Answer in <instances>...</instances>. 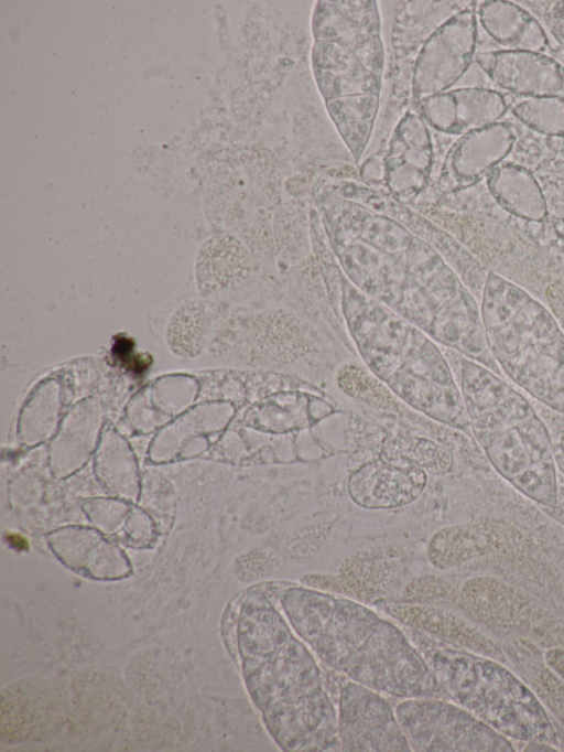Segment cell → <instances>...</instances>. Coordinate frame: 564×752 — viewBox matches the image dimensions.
I'll return each mask as SVG.
<instances>
[{
  "label": "cell",
  "mask_w": 564,
  "mask_h": 752,
  "mask_svg": "<svg viewBox=\"0 0 564 752\" xmlns=\"http://www.w3.org/2000/svg\"><path fill=\"white\" fill-rule=\"evenodd\" d=\"M390 561L379 551H359L349 556L337 574L346 595L362 600L373 598L392 568Z\"/></svg>",
  "instance_id": "obj_18"
},
{
  "label": "cell",
  "mask_w": 564,
  "mask_h": 752,
  "mask_svg": "<svg viewBox=\"0 0 564 752\" xmlns=\"http://www.w3.org/2000/svg\"><path fill=\"white\" fill-rule=\"evenodd\" d=\"M369 368L417 410L460 430L470 429L462 393L434 343L394 318L373 325L347 320Z\"/></svg>",
  "instance_id": "obj_6"
},
{
  "label": "cell",
  "mask_w": 564,
  "mask_h": 752,
  "mask_svg": "<svg viewBox=\"0 0 564 752\" xmlns=\"http://www.w3.org/2000/svg\"><path fill=\"white\" fill-rule=\"evenodd\" d=\"M383 455L409 460L433 474H444L453 465V455L448 450L425 439L394 440L384 449Z\"/></svg>",
  "instance_id": "obj_20"
},
{
  "label": "cell",
  "mask_w": 564,
  "mask_h": 752,
  "mask_svg": "<svg viewBox=\"0 0 564 752\" xmlns=\"http://www.w3.org/2000/svg\"><path fill=\"white\" fill-rule=\"evenodd\" d=\"M367 686L345 678L337 694V729L344 752H409L391 705Z\"/></svg>",
  "instance_id": "obj_8"
},
{
  "label": "cell",
  "mask_w": 564,
  "mask_h": 752,
  "mask_svg": "<svg viewBox=\"0 0 564 752\" xmlns=\"http://www.w3.org/2000/svg\"><path fill=\"white\" fill-rule=\"evenodd\" d=\"M476 35L477 19L470 8L456 13L432 36L420 66L423 95L448 88L465 73L475 55Z\"/></svg>",
  "instance_id": "obj_11"
},
{
  "label": "cell",
  "mask_w": 564,
  "mask_h": 752,
  "mask_svg": "<svg viewBox=\"0 0 564 752\" xmlns=\"http://www.w3.org/2000/svg\"><path fill=\"white\" fill-rule=\"evenodd\" d=\"M279 603L310 649L350 680L403 699L445 695L403 629L366 605L292 582Z\"/></svg>",
  "instance_id": "obj_2"
},
{
  "label": "cell",
  "mask_w": 564,
  "mask_h": 752,
  "mask_svg": "<svg viewBox=\"0 0 564 752\" xmlns=\"http://www.w3.org/2000/svg\"><path fill=\"white\" fill-rule=\"evenodd\" d=\"M394 712L411 751H512L500 732L441 698H406Z\"/></svg>",
  "instance_id": "obj_7"
},
{
  "label": "cell",
  "mask_w": 564,
  "mask_h": 752,
  "mask_svg": "<svg viewBox=\"0 0 564 752\" xmlns=\"http://www.w3.org/2000/svg\"><path fill=\"white\" fill-rule=\"evenodd\" d=\"M212 324V310L204 301H188L171 316L166 340L175 354L194 356L203 348Z\"/></svg>",
  "instance_id": "obj_17"
},
{
  "label": "cell",
  "mask_w": 564,
  "mask_h": 752,
  "mask_svg": "<svg viewBox=\"0 0 564 752\" xmlns=\"http://www.w3.org/2000/svg\"><path fill=\"white\" fill-rule=\"evenodd\" d=\"M511 112L542 135L564 137V97L524 98L511 104Z\"/></svg>",
  "instance_id": "obj_19"
},
{
  "label": "cell",
  "mask_w": 564,
  "mask_h": 752,
  "mask_svg": "<svg viewBox=\"0 0 564 752\" xmlns=\"http://www.w3.org/2000/svg\"><path fill=\"white\" fill-rule=\"evenodd\" d=\"M476 61L494 83L510 94L564 97V66L546 54L499 50L479 52Z\"/></svg>",
  "instance_id": "obj_10"
},
{
  "label": "cell",
  "mask_w": 564,
  "mask_h": 752,
  "mask_svg": "<svg viewBox=\"0 0 564 752\" xmlns=\"http://www.w3.org/2000/svg\"><path fill=\"white\" fill-rule=\"evenodd\" d=\"M441 689L449 699L503 735L523 741H553L549 718L529 688L488 658L448 645L444 640L402 625Z\"/></svg>",
  "instance_id": "obj_5"
},
{
  "label": "cell",
  "mask_w": 564,
  "mask_h": 752,
  "mask_svg": "<svg viewBox=\"0 0 564 752\" xmlns=\"http://www.w3.org/2000/svg\"><path fill=\"white\" fill-rule=\"evenodd\" d=\"M481 321L496 363L532 397L564 413V333L525 290L489 272Z\"/></svg>",
  "instance_id": "obj_4"
},
{
  "label": "cell",
  "mask_w": 564,
  "mask_h": 752,
  "mask_svg": "<svg viewBox=\"0 0 564 752\" xmlns=\"http://www.w3.org/2000/svg\"><path fill=\"white\" fill-rule=\"evenodd\" d=\"M484 30L507 50L545 54L550 49L546 33L538 20L510 1H484L478 7Z\"/></svg>",
  "instance_id": "obj_15"
},
{
  "label": "cell",
  "mask_w": 564,
  "mask_h": 752,
  "mask_svg": "<svg viewBox=\"0 0 564 752\" xmlns=\"http://www.w3.org/2000/svg\"><path fill=\"white\" fill-rule=\"evenodd\" d=\"M250 275V259L234 238L217 236L206 240L196 260L197 288L204 296L227 293Z\"/></svg>",
  "instance_id": "obj_14"
},
{
  "label": "cell",
  "mask_w": 564,
  "mask_h": 752,
  "mask_svg": "<svg viewBox=\"0 0 564 752\" xmlns=\"http://www.w3.org/2000/svg\"><path fill=\"white\" fill-rule=\"evenodd\" d=\"M460 393L470 430L494 469L520 493L557 503L551 436L530 402L487 367L464 359Z\"/></svg>",
  "instance_id": "obj_3"
},
{
  "label": "cell",
  "mask_w": 564,
  "mask_h": 752,
  "mask_svg": "<svg viewBox=\"0 0 564 752\" xmlns=\"http://www.w3.org/2000/svg\"><path fill=\"white\" fill-rule=\"evenodd\" d=\"M516 140V128L501 121L464 135L446 158L442 182L449 191L475 184L500 164Z\"/></svg>",
  "instance_id": "obj_12"
},
{
  "label": "cell",
  "mask_w": 564,
  "mask_h": 752,
  "mask_svg": "<svg viewBox=\"0 0 564 752\" xmlns=\"http://www.w3.org/2000/svg\"><path fill=\"white\" fill-rule=\"evenodd\" d=\"M279 581L247 590L237 643L249 695L283 751H341L337 710L310 647L276 608Z\"/></svg>",
  "instance_id": "obj_1"
},
{
  "label": "cell",
  "mask_w": 564,
  "mask_h": 752,
  "mask_svg": "<svg viewBox=\"0 0 564 752\" xmlns=\"http://www.w3.org/2000/svg\"><path fill=\"white\" fill-rule=\"evenodd\" d=\"M551 441L555 464L564 475V430L555 432Z\"/></svg>",
  "instance_id": "obj_22"
},
{
  "label": "cell",
  "mask_w": 564,
  "mask_h": 752,
  "mask_svg": "<svg viewBox=\"0 0 564 752\" xmlns=\"http://www.w3.org/2000/svg\"><path fill=\"white\" fill-rule=\"evenodd\" d=\"M511 104L512 97L494 89L460 88L426 99L424 114L440 130L467 135L498 122Z\"/></svg>",
  "instance_id": "obj_13"
},
{
  "label": "cell",
  "mask_w": 564,
  "mask_h": 752,
  "mask_svg": "<svg viewBox=\"0 0 564 752\" xmlns=\"http://www.w3.org/2000/svg\"><path fill=\"white\" fill-rule=\"evenodd\" d=\"M486 176L491 195L507 212L533 222L545 218L544 195L528 169L507 162L495 166Z\"/></svg>",
  "instance_id": "obj_16"
},
{
  "label": "cell",
  "mask_w": 564,
  "mask_h": 752,
  "mask_svg": "<svg viewBox=\"0 0 564 752\" xmlns=\"http://www.w3.org/2000/svg\"><path fill=\"white\" fill-rule=\"evenodd\" d=\"M427 473L415 463L384 456L357 468L348 479L355 504L367 509H390L415 501L425 487Z\"/></svg>",
  "instance_id": "obj_9"
},
{
  "label": "cell",
  "mask_w": 564,
  "mask_h": 752,
  "mask_svg": "<svg viewBox=\"0 0 564 752\" xmlns=\"http://www.w3.org/2000/svg\"><path fill=\"white\" fill-rule=\"evenodd\" d=\"M444 586L434 576L414 578L402 591L400 601L404 604L429 605L442 598Z\"/></svg>",
  "instance_id": "obj_21"
}]
</instances>
